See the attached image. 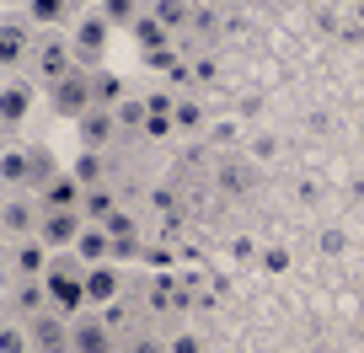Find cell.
I'll use <instances>...</instances> for the list:
<instances>
[{
  "label": "cell",
  "instance_id": "cell-1",
  "mask_svg": "<svg viewBox=\"0 0 364 353\" xmlns=\"http://www.w3.org/2000/svg\"><path fill=\"white\" fill-rule=\"evenodd\" d=\"M48 177H59V166H54V156H48L43 145H16V139H6V156H0V183H6V193H38Z\"/></svg>",
  "mask_w": 364,
  "mask_h": 353
},
{
  "label": "cell",
  "instance_id": "cell-2",
  "mask_svg": "<svg viewBox=\"0 0 364 353\" xmlns=\"http://www.w3.org/2000/svg\"><path fill=\"white\" fill-rule=\"evenodd\" d=\"M43 284H48V300H54L59 316H80V310H91V300H86V262H80L75 251H59L54 268L43 273Z\"/></svg>",
  "mask_w": 364,
  "mask_h": 353
},
{
  "label": "cell",
  "instance_id": "cell-3",
  "mask_svg": "<svg viewBox=\"0 0 364 353\" xmlns=\"http://www.w3.org/2000/svg\"><path fill=\"white\" fill-rule=\"evenodd\" d=\"M70 70H80V65H75V48H70V33H38L33 59H27V75L48 92V86H54V80H65Z\"/></svg>",
  "mask_w": 364,
  "mask_h": 353
},
{
  "label": "cell",
  "instance_id": "cell-4",
  "mask_svg": "<svg viewBox=\"0 0 364 353\" xmlns=\"http://www.w3.org/2000/svg\"><path fill=\"white\" fill-rule=\"evenodd\" d=\"M33 43H38V27L27 22V16L6 11V22H0V75H6V80L27 75V59H33Z\"/></svg>",
  "mask_w": 364,
  "mask_h": 353
},
{
  "label": "cell",
  "instance_id": "cell-5",
  "mask_svg": "<svg viewBox=\"0 0 364 353\" xmlns=\"http://www.w3.org/2000/svg\"><path fill=\"white\" fill-rule=\"evenodd\" d=\"M43 97H48V107H54L59 118L80 124V118L97 107V92H91V70H70V75H65V80H54Z\"/></svg>",
  "mask_w": 364,
  "mask_h": 353
},
{
  "label": "cell",
  "instance_id": "cell-6",
  "mask_svg": "<svg viewBox=\"0 0 364 353\" xmlns=\"http://www.w3.org/2000/svg\"><path fill=\"white\" fill-rule=\"evenodd\" d=\"M70 353H124V342L102 310H80V316H70Z\"/></svg>",
  "mask_w": 364,
  "mask_h": 353
},
{
  "label": "cell",
  "instance_id": "cell-7",
  "mask_svg": "<svg viewBox=\"0 0 364 353\" xmlns=\"http://www.w3.org/2000/svg\"><path fill=\"white\" fill-rule=\"evenodd\" d=\"M86 11H91L86 0H22V16L38 33H75Z\"/></svg>",
  "mask_w": 364,
  "mask_h": 353
},
{
  "label": "cell",
  "instance_id": "cell-8",
  "mask_svg": "<svg viewBox=\"0 0 364 353\" xmlns=\"http://www.w3.org/2000/svg\"><path fill=\"white\" fill-rule=\"evenodd\" d=\"M38 225H43V204H38V193H6V198H0V236H6V241L38 236Z\"/></svg>",
  "mask_w": 364,
  "mask_h": 353
},
{
  "label": "cell",
  "instance_id": "cell-9",
  "mask_svg": "<svg viewBox=\"0 0 364 353\" xmlns=\"http://www.w3.org/2000/svg\"><path fill=\"white\" fill-rule=\"evenodd\" d=\"M33 107H38V80L33 75H16V80L0 86V124H6L11 139H16V129L33 118Z\"/></svg>",
  "mask_w": 364,
  "mask_h": 353
},
{
  "label": "cell",
  "instance_id": "cell-10",
  "mask_svg": "<svg viewBox=\"0 0 364 353\" xmlns=\"http://www.w3.org/2000/svg\"><path fill=\"white\" fill-rule=\"evenodd\" d=\"M107 33L113 27L97 16V6H91L86 16H80V27L70 33V48H75V65L80 70H102V54H107Z\"/></svg>",
  "mask_w": 364,
  "mask_h": 353
},
{
  "label": "cell",
  "instance_id": "cell-11",
  "mask_svg": "<svg viewBox=\"0 0 364 353\" xmlns=\"http://www.w3.org/2000/svg\"><path fill=\"white\" fill-rule=\"evenodd\" d=\"M54 268V251L43 246V236L6 241V278H43Z\"/></svg>",
  "mask_w": 364,
  "mask_h": 353
},
{
  "label": "cell",
  "instance_id": "cell-12",
  "mask_svg": "<svg viewBox=\"0 0 364 353\" xmlns=\"http://www.w3.org/2000/svg\"><path fill=\"white\" fill-rule=\"evenodd\" d=\"M86 225H91V219L80 214V209H54V214H43L38 236H43V246L59 257V251H75V241L86 236Z\"/></svg>",
  "mask_w": 364,
  "mask_h": 353
},
{
  "label": "cell",
  "instance_id": "cell-13",
  "mask_svg": "<svg viewBox=\"0 0 364 353\" xmlns=\"http://www.w3.org/2000/svg\"><path fill=\"white\" fill-rule=\"evenodd\" d=\"M6 310L22 321L43 316V310H54V300H48V284L43 278H6Z\"/></svg>",
  "mask_w": 364,
  "mask_h": 353
},
{
  "label": "cell",
  "instance_id": "cell-14",
  "mask_svg": "<svg viewBox=\"0 0 364 353\" xmlns=\"http://www.w3.org/2000/svg\"><path fill=\"white\" fill-rule=\"evenodd\" d=\"M27 332H33V348L38 353H70V316H59V310L33 316V321H27Z\"/></svg>",
  "mask_w": 364,
  "mask_h": 353
},
{
  "label": "cell",
  "instance_id": "cell-15",
  "mask_svg": "<svg viewBox=\"0 0 364 353\" xmlns=\"http://www.w3.org/2000/svg\"><path fill=\"white\" fill-rule=\"evenodd\" d=\"M80 198H86V183H80L75 171H59V177H48V183L38 188L43 214H54V209H80Z\"/></svg>",
  "mask_w": 364,
  "mask_h": 353
},
{
  "label": "cell",
  "instance_id": "cell-16",
  "mask_svg": "<svg viewBox=\"0 0 364 353\" xmlns=\"http://www.w3.org/2000/svg\"><path fill=\"white\" fill-rule=\"evenodd\" d=\"M118 295H124V278H118L113 262H86V300H91V310L118 305Z\"/></svg>",
  "mask_w": 364,
  "mask_h": 353
},
{
  "label": "cell",
  "instance_id": "cell-17",
  "mask_svg": "<svg viewBox=\"0 0 364 353\" xmlns=\"http://www.w3.org/2000/svg\"><path fill=\"white\" fill-rule=\"evenodd\" d=\"M113 129H118V118L107 113V107H91V113L80 118V145H86V150H102L107 139H113Z\"/></svg>",
  "mask_w": 364,
  "mask_h": 353
},
{
  "label": "cell",
  "instance_id": "cell-18",
  "mask_svg": "<svg viewBox=\"0 0 364 353\" xmlns=\"http://www.w3.org/2000/svg\"><path fill=\"white\" fill-rule=\"evenodd\" d=\"M150 16L177 38V33H188V22H193V0H150Z\"/></svg>",
  "mask_w": 364,
  "mask_h": 353
},
{
  "label": "cell",
  "instance_id": "cell-19",
  "mask_svg": "<svg viewBox=\"0 0 364 353\" xmlns=\"http://www.w3.org/2000/svg\"><path fill=\"white\" fill-rule=\"evenodd\" d=\"M91 6H97V16H102L107 27H134L150 0H91Z\"/></svg>",
  "mask_w": 364,
  "mask_h": 353
},
{
  "label": "cell",
  "instance_id": "cell-20",
  "mask_svg": "<svg viewBox=\"0 0 364 353\" xmlns=\"http://www.w3.org/2000/svg\"><path fill=\"white\" fill-rule=\"evenodd\" d=\"M0 353H38L33 348V332H27V321L22 316H0Z\"/></svg>",
  "mask_w": 364,
  "mask_h": 353
},
{
  "label": "cell",
  "instance_id": "cell-21",
  "mask_svg": "<svg viewBox=\"0 0 364 353\" xmlns=\"http://www.w3.org/2000/svg\"><path fill=\"white\" fill-rule=\"evenodd\" d=\"M80 214H86V219H91V225H102V219H107V214H118V198H113V193H107V188H102V183H97V188H86V198H80Z\"/></svg>",
  "mask_w": 364,
  "mask_h": 353
},
{
  "label": "cell",
  "instance_id": "cell-22",
  "mask_svg": "<svg viewBox=\"0 0 364 353\" xmlns=\"http://www.w3.org/2000/svg\"><path fill=\"white\" fill-rule=\"evenodd\" d=\"M91 92H97V107L113 113V107L124 102V80H118L113 70H91Z\"/></svg>",
  "mask_w": 364,
  "mask_h": 353
},
{
  "label": "cell",
  "instance_id": "cell-23",
  "mask_svg": "<svg viewBox=\"0 0 364 353\" xmlns=\"http://www.w3.org/2000/svg\"><path fill=\"white\" fill-rule=\"evenodd\" d=\"M129 33H134L139 43H145V54H150V48H171V33L156 22V16H150V6H145V16H139V22L129 27Z\"/></svg>",
  "mask_w": 364,
  "mask_h": 353
},
{
  "label": "cell",
  "instance_id": "cell-24",
  "mask_svg": "<svg viewBox=\"0 0 364 353\" xmlns=\"http://www.w3.org/2000/svg\"><path fill=\"white\" fill-rule=\"evenodd\" d=\"M70 171H75V177H80L86 188H97V183H102V156H97V150H86V156H80Z\"/></svg>",
  "mask_w": 364,
  "mask_h": 353
},
{
  "label": "cell",
  "instance_id": "cell-25",
  "mask_svg": "<svg viewBox=\"0 0 364 353\" xmlns=\"http://www.w3.org/2000/svg\"><path fill=\"white\" fill-rule=\"evenodd\" d=\"M166 353H204V337H198V332H171Z\"/></svg>",
  "mask_w": 364,
  "mask_h": 353
},
{
  "label": "cell",
  "instance_id": "cell-26",
  "mask_svg": "<svg viewBox=\"0 0 364 353\" xmlns=\"http://www.w3.org/2000/svg\"><path fill=\"white\" fill-rule=\"evenodd\" d=\"M177 124L182 129H198V124H204V113H198L193 102H177Z\"/></svg>",
  "mask_w": 364,
  "mask_h": 353
},
{
  "label": "cell",
  "instance_id": "cell-27",
  "mask_svg": "<svg viewBox=\"0 0 364 353\" xmlns=\"http://www.w3.org/2000/svg\"><path fill=\"white\" fill-rule=\"evenodd\" d=\"M145 113H156V118L161 113H177V102H171L166 92H156V97H145Z\"/></svg>",
  "mask_w": 364,
  "mask_h": 353
},
{
  "label": "cell",
  "instance_id": "cell-28",
  "mask_svg": "<svg viewBox=\"0 0 364 353\" xmlns=\"http://www.w3.org/2000/svg\"><path fill=\"white\" fill-rule=\"evenodd\" d=\"M262 268H268V273H284V268H289V251H262Z\"/></svg>",
  "mask_w": 364,
  "mask_h": 353
},
{
  "label": "cell",
  "instance_id": "cell-29",
  "mask_svg": "<svg viewBox=\"0 0 364 353\" xmlns=\"http://www.w3.org/2000/svg\"><path fill=\"white\" fill-rule=\"evenodd\" d=\"M124 353H166V342H156V337H139V342H129Z\"/></svg>",
  "mask_w": 364,
  "mask_h": 353
},
{
  "label": "cell",
  "instance_id": "cell-30",
  "mask_svg": "<svg viewBox=\"0 0 364 353\" xmlns=\"http://www.w3.org/2000/svg\"><path fill=\"white\" fill-rule=\"evenodd\" d=\"M134 251H139V241H134V236H124V241H113V257H134Z\"/></svg>",
  "mask_w": 364,
  "mask_h": 353
},
{
  "label": "cell",
  "instance_id": "cell-31",
  "mask_svg": "<svg viewBox=\"0 0 364 353\" xmlns=\"http://www.w3.org/2000/svg\"><path fill=\"white\" fill-rule=\"evenodd\" d=\"M198 6H225V0H198Z\"/></svg>",
  "mask_w": 364,
  "mask_h": 353
},
{
  "label": "cell",
  "instance_id": "cell-32",
  "mask_svg": "<svg viewBox=\"0 0 364 353\" xmlns=\"http://www.w3.org/2000/svg\"><path fill=\"white\" fill-rule=\"evenodd\" d=\"M6 6H11V11H16V0H6Z\"/></svg>",
  "mask_w": 364,
  "mask_h": 353
}]
</instances>
